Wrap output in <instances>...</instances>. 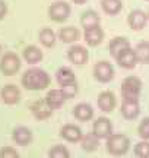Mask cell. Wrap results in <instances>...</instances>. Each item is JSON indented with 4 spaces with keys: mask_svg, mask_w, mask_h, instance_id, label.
I'll return each instance as SVG.
<instances>
[{
    "mask_svg": "<svg viewBox=\"0 0 149 158\" xmlns=\"http://www.w3.org/2000/svg\"><path fill=\"white\" fill-rule=\"evenodd\" d=\"M23 88H26L29 91H40V89H46L47 86L50 85V76L46 70L42 69H28L21 78Z\"/></svg>",
    "mask_w": 149,
    "mask_h": 158,
    "instance_id": "6da1fadb",
    "label": "cell"
},
{
    "mask_svg": "<svg viewBox=\"0 0 149 158\" xmlns=\"http://www.w3.org/2000/svg\"><path fill=\"white\" fill-rule=\"evenodd\" d=\"M130 139L123 133H113L107 138V151L114 157H120L129 151Z\"/></svg>",
    "mask_w": 149,
    "mask_h": 158,
    "instance_id": "7a4b0ae2",
    "label": "cell"
},
{
    "mask_svg": "<svg viewBox=\"0 0 149 158\" xmlns=\"http://www.w3.org/2000/svg\"><path fill=\"white\" fill-rule=\"evenodd\" d=\"M140 89H142V81L138 76H127L121 84L123 100H139Z\"/></svg>",
    "mask_w": 149,
    "mask_h": 158,
    "instance_id": "3957f363",
    "label": "cell"
},
{
    "mask_svg": "<svg viewBox=\"0 0 149 158\" xmlns=\"http://www.w3.org/2000/svg\"><path fill=\"white\" fill-rule=\"evenodd\" d=\"M21 69V59L15 53H6L0 60V70L6 76L15 75Z\"/></svg>",
    "mask_w": 149,
    "mask_h": 158,
    "instance_id": "277c9868",
    "label": "cell"
},
{
    "mask_svg": "<svg viewBox=\"0 0 149 158\" xmlns=\"http://www.w3.org/2000/svg\"><path fill=\"white\" fill-rule=\"evenodd\" d=\"M70 15V6L64 2H56L48 7V16L56 22H63Z\"/></svg>",
    "mask_w": 149,
    "mask_h": 158,
    "instance_id": "5b68a950",
    "label": "cell"
},
{
    "mask_svg": "<svg viewBox=\"0 0 149 158\" xmlns=\"http://www.w3.org/2000/svg\"><path fill=\"white\" fill-rule=\"evenodd\" d=\"M94 76L99 82H110L114 78V69L108 62H98L94 66Z\"/></svg>",
    "mask_w": 149,
    "mask_h": 158,
    "instance_id": "8992f818",
    "label": "cell"
},
{
    "mask_svg": "<svg viewBox=\"0 0 149 158\" xmlns=\"http://www.w3.org/2000/svg\"><path fill=\"white\" fill-rule=\"evenodd\" d=\"M31 113L37 120H47L51 117L53 108L47 104L46 100H37L31 104Z\"/></svg>",
    "mask_w": 149,
    "mask_h": 158,
    "instance_id": "52a82bcc",
    "label": "cell"
},
{
    "mask_svg": "<svg viewBox=\"0 0 149 158\" xmlns=\"http://www.w3.org/2000/svg\"><path fill=\"white\" fill-rule=\"evenodd\" d=\"M92 132L99 138V139H107L110 135H113V124L108 118L99 117L94 122L92 126Z\"/></svg>",
    "mask_w": 149,
    "mask_h": 158,
    "instance_id": "ba28073f",
    "label": "cell"
},
{
    "mask_svg": "<svg viewBox=\"0 0 149 158\" xmlns=\"http://www.w3.org/2000/svg\"><path fill=\"white\" fill-rule=\"evenodd\" d=\"M0 97H2V101L5 104L13 106V104L19 102V100H21V91H19L16 85L9 84L0 89Z\"/></svg>",
    "mask_w": 149,
    "mask_h": 158,
    "instance_id": "9c48e42d",
    "label": "cell"
},
{
    "mask_svg": "<svg viewBox=\"0 0 149 158\" xmlns=\"http://www.w3.org/2000/svg\"><path fill=\"white\" fill-rule=\"evenodd\" d=\"M44 100H46L47 104H48L53 110H57V108H60L64 102H66L67 95H66V92H64L63 88H62V89H51L47 92V95Z\"/></svg>",
    "mask_w": 149,
    "mask_h": 158,
    "instance_id": "30bf717a",
    "label": "cell"
},
{
    "mask_svg": "<svg viewBox=\"0 0 149 158\" xmlns=\"http://www.w3.org/2000/svg\"><path fill=\"white\" fill-rule=\"evenodd\" d=\"M12 139H13V142H15L16 145H19V147H26L29 143H32L34 136H32V132H31L28 127L19 126V127H16V129L13 130Z\"/></svg>",
    "mask_w": 149,
    "mask_h": 158,
    "instance_id": "8fae6325",
    "label": "cell"
},
{
    "mask_svg": "<svg viewBox=\"0 0 149 158\" xmlns=\"http://www.w3.org/2000/svg\"><path fill=\"white\" fill-rule=\"evenodd\" d=\"M67 59L73 64H85L88 62V50L82 45H73L67 51Z\"/></svg>",
    "mask_w": 149,
    "mask_h": 158,
    "instance_id": "7c38bea8",
    "label": "cell"
},
{
    "mask_svg": "<svg viewBox=\"0 0 149 158\" xmlns=\"http://www.w3.org/2000/svg\"><path fill=\"white\" fill-rule=\"evenodd\" d=\"M56 79H57L58 85L62 88H67V86H73L76 85V76H74L73 70L69 68H60L56 72Z\"/></svg>",
    "mask_w": 149,
    "mask_h": 158,
    "instance_id": "4fadbf2b",
    "label": "cell"
},
{
    "mask_svg": "<svg viewBox=\"0 0 149 158\" xmlns=\"http://www.w3.org/2000/svg\"><path fill=\"white\" fill-rule=\"evenodd\" d=\"M121 114L123 117L127 120L136 118L140 113V107H139V100H123L121 104Z\"/></svg>",
    "mask_w": 149,
    "mask_h": 158,
    "instance_id": "5bb4252c",
    "label": "cell"
},
{
    "mask_svg": "<svg viewBox=\"0 0 149 158\" xmlns=\"http://www.w3.org/2000/svg\"><path fill=\"white\" fill-rule=\"evenodd\" d=\"M97 102H98L99 110H103L105 113H111V111L114 110L115 102L117 101H115V97L111 91H104V92H101V94L98 95Z\"/></svg>",
    "mask_w": 149,
    "mask_h": 158,
    "instance_id": "9a60e30c",
    "label": "cell"
},
{
    "mask_svg": "<svg viewBox=\"0 0 149 158\" xmlns=\"http://www.w3.org/2000/svg\"><path fill=\"white\" fill-rule=\"evenodd\" d=\"M127 22H129V27L132 29L140 31V29L145 28V25L148 22V15L142 10H132L129 18H127Z\"/></svg>",
    "mask_w": 149,
    "mask_h": 158,
    "instance_id": "2e32d148",
    "label": "cell"
},
{
    "mask_svg": "<svg viewBox=\"0 0 149 158\" xmlns=\"http://www.w3.org/2000/svg\"><path fill=\"white\" fill-rule=\"evenodd\" d=\"M60 136L66 139L67 142H80L82 139V130L79 126L74 124H64L63 127L60 129Z\"/></svg>",
    "mask_w": 149,
    "mask_h": 158,
    "instance_id": "e0dca14e",
    "label": "cell"
},
{
    "mask_svg": "<svg viewBox=\"0 0 149 158\" xmlns=\"http://www.w3.org/2000/svg\"><path fill=\"white\" fill-rule=\"evenodd\" d=\"M127 48H130V43H129V40H126L124 37H115L108 45V50L114 59H117V57L120 56L123 51H126Z\"/></svg>",
    "mask_w": 149,
    "mask_h": 158,
    "instance_id": "ac0fdd59",
    "label": "cell"
},
{
    "mask_svg": "<svg viewBox=\"0 0 149 158\" xmlns=\"http://www.w3.org/2000/svg\"><path fill=\"white\" fill-rule=\"evenodd\" d=\"M83 38H85V41H86V44H88V45L95 47V45H98V44H101V43H103V40H104V31L99 28V27L85 29Z\"/></svg>",
    "mask_w": 149,
    "mask_h": 158,
    "instance_id": "d6986e66",
    "label": "cell"
},
{
    "mask_svg": "<svg viewBox=\"0 0 149 158\" xmlns=\"http://www.w3.org/2000/svg\"><path fill=\"white\" fill-rule=\"evenodd\" d=\"M115 60H117V63L120 64L121 68H124V69H133L135 66H136V63H138L135 50H132V47L127 48L126 51H123Z\"/></svg>",
    "mask_w": 149,
    "mask_h": 158,
    "instance_id": "ffe728a7",
    "label": "cell"
},
{
    "mask_svg": "<svg viewBox=\"0 0 149 158\" xmlns=\"http://www.w3.org/2000/svg\"><path fill=\"white\" fill-rule=\"evenodd\" d=\"M73 114L74 117L80 120V122H88V120H91L94 117V108L89 104H86V102H80V104H78L74 107Z\"/></svg>",
    "mask_w": 149,
    "mask_h": 158,
    "instance_id": "44dd1931",
    "label": "cell"
},
{
    "mask_svg": "<svg viewBox=\"0 0 149 158\" xmlns=\"http://www.w3.org/2000/svg\"><path fill=\"white\" fill-rule=\"evenodd\" d=\"M23 59H25V62H28L29 64H35V63H38L42 60V51H41L38 47H35V45H28V47H25V50H23Z\"/></svg>",
    "mask_w": 149,
    "mask_h": 158,
    "instance_id": "7402d4cb",
    "label": "cell"
},
{
    "mask_svg": "<svg viewBox=\"0 0 149 158\" xmlns=\"http://www.w3.org/2000/svg\"><path fill=\"white\" fill-rule=\"evenodd\" d=\"M80 145H82V148L85 149L86 152H92V151H95V149L99 147V138H98L94 132H92V133L82 135Z\"/></svg>",
    "mask_w": 149,
    "mask_h": 158,
    "instance_id": "603a6c76",
    "label": "cell"
},
{
    "mask_svg": "<svg viewBox=\"0 0 149 158\" xmlns=\"http://www.w3.org/2000/svg\"><path fill=\"white\" fill-rule=\"evenodd\" d=\"M99 22H101V19H99L97 12H94V10L85 12V13L82 15V18H80V23H82V27L85 29L99 27Z\"/></svg>",
    "mask_w": 149,
    "mask_h": 158,
    "instance_id": "cb8c5ba5",
    "label": "cell"
},
{
    "mask_svg": "<svg viewBox=\"0 0 149 158\" xmlns=\"http://www.w3.org/2000/svg\"><path fill=\"white\" fill-rule=\"evenodd\" d=\"M80 37V32L78 28L74 27H66V28L60 29L58 32V38L62 40L63 43H73L76 40H79Z\"/></svg>",
    "mask_w": 149,
    "mask_h": 158,
    "instance_id": "d4e9b609",
    "label": "cell"
},
{
    "mask_svg": "<svg viewBox=\"0 0 149 158\" xmlns=\"http://www.w3.org/2000/svg\"><path fill=\"white\" fill-rule=\"evenodd\" d=\"M135 54H136V59H138L139 63L148 64L149 63V43L148 41L139 43L136 45V48H135Z\"/></svg>",
    "mask_w": 149,
    "mask_h": 158,
    "instance_id": "484cf974",
    "label": "cell"
},
{
    "mask_svg": "<svg viewBox=\"0 0 149 158\" xmlns=\"http://www.w3.org/2000/svg\"><path fill=\"white\" fill-rule=\"evenodd\" d=\"M38 38H40V43L44 45V47H53V45L56 44V34H54V31L50 28L41 29Z\"/></svg>",
    "mask_w": 149,
    "mask_h": 158,
    "instance_id": "4316f807",
    "label": "cell"
},
{
    "mask_svg": "<svg viewBox=\"0 0 149 158\" xmlns=\"http://www.w3.org/2000/svg\"><path fill=\"white\" fill-rule=\"evenodd\" d=\"M101 6H103V9L105 13L115 15V13H119V12L121 10L123 3H121V0H103V2H101Z\"/></svg>",
    "mask_w": 149,
    "mask_h": 158,
    "instance_id": "83f0119b",
    "label": "cell"
},
{
    "mask_svg": "<svg viewBox=\"0 0 149 158\" xmlns=\"http://www.w3.org/2000/svg\"><path fill=\"white\" fill-rule=\"evenodd\" d=\"M48 158H70L69 149L63 145H54L48 151Z\"/></svg>",
    "mask_w": 149,
    "mask_h": 158,
    "instance_id": "f1b7e54d",
    "label": "cell"
},
{
    "mask_svg": "<svg viewBox=\"0 0 149 158\" xmlns=\"http://www.w3.org/2000/svg\"><path fill=\"white\" fill-rule=\"evenodd\" d=\"M135 154H136L138 158H149V142L142 141V142H139V143H136Z\"/></svg>",
    "mask_w": 149,
    "mask_h": 158,
    "instance_id": "f546056e",
    "label": "cell"
},
{
    "mask_svg": "<svg viewBox=\"0 0 149 158\" xmlns=\"http://www.w3.org/2000/svg\"><path fill=\"white\" fill-rule=\"evenodd\" d=\"M138 133L145 141L149 139V117L143 118V120L140 122V124H139V127H138Z\"/></svg>",
    "mask_w": 149,
    "mask_h": 158,
    "instance_id": "4dcf8cb0",
    "label": "cell"
},
{
    "mask_svg": "<svg viewBox=\"0 0 149 158\" xmlns=\"http://www.w3.org/2000/svg\"><path fill=\"white\" fill-rule=\"evenodd\" d=\"M0 158H19V154L15 148L3 147L0 149Z\"/></svg>",
    "mask_w": 149,
    "mask_h": 158,
    "instance_id": "1f68e13d",
    "label": "cell"
},
{
    "mask_svg": "<svg viewBox=\"0 0 149 158\" xmlns=\"http://www.w3.org/2000/svg\"><path fill=\"white\" fill-rule=\"evenodd\" d=\"M6 13H7V6L3 0H0V19H3L6 16Z\"/></svg>",
    "mask_w": 149,
    "mask_h": 158,
    "instance_id": "d6a6232c",
    "label": "cell"
},
{
    "mask_svg": "<svg viewBox=\"0 0 149 158\" xmlns=\"http://www.w3.org/2000/svg\"><path fill=\"white\" fill-rule=\"evenodd\" d=\"M74 3H76V5H83V3H85L86 0H73Z\"/></svg>",
    "mask_w": 149,
    "mask_h": 158,
    "instance_id": "836d02e7",
    "label": "cell"
},
{
    "mask_svg": "<svg viewBox=\"0 0 149 158\" xmlns=\"http://www.w3.org/2000/svg\"><path fill=\"white\" fill-rule=\"evenodd\" d=\"M148 18H149V13H148Z\"/></svg>",
    "mask_w": 149,
    "mask_h": 158,
    "instance_id": "e575fe53",
    "label": "cell"
},
{
    "mask_svg": "<svg viewBox=\"0 0 149 158\" xmlns=\"http://www.w3.org/2000/svg\"><path fill=\"white\" fill-rule=\"evenodd\" d=\"M0 50H2V48H0Z\"/></svg>",
    "mask_w": 149,
    "mask_h": 158,
    "instance_id": "d590c367",
    "label": "cell"
},
{
    "mask_svg": "<svg viewBox=\"0 0 149 158\" xmlns=\"http://www.w3.org/2000/svg\"><path fill=\"white\" fill-rule=\"evenodd\" d=\"M148 2H149V0H148Z\"/></svg>",
    "mask_w": 149,
    "mask_h": 158,
    "instance_id": "8d00e7d4",
    "label": "cell"
}]
</instances>
